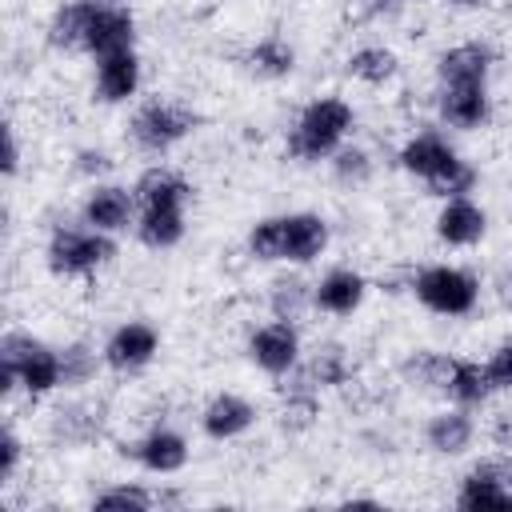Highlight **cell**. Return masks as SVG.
Listing matches in <instances>:
<instances>
[{"mask_svg":"<svg viewBox=\"0 0 512 512\" xmlns=\"http://www.w3.org/2000/svg\"><path fill=\"white\" fill-rule=\"evenodd\" d=\"M368 296V280L356 272V268H328L316 284H312V304L316 312L332 316V320H344L352 312H360Z\"/></svg>","mask_w":512,"mask_h":512,"instance_id":"cell-18","label":"cell"},{"mask_svg":"<svg viewBox=\"0 0 512 512\" xmlns=\"http://www.w3.org/2000/svg\"><path fill=\"white\" fill-rule=\"evenodd\" d=\"M396 160H400V168H404L408 176L424 180L428 192L440 196V200H448V196H472V188H476V168H472V164L448 144V136L436 132V128L412 132V136L400 144Z\"/></svg>","mask_w":512,"mask_h":512,"instance_id":"cell-2","label":"cell"},{"mask_svg":"<svg viewBox=\"0 0 512 512\" xmlns=\"http://www.w3.org/2000/svg\"><path fill=\"white\" fill-rule=\"evenodd\" d=\"M112 256H116V236L96 232V228H88L84 220H80V224H56V228L48 232V244H44L48 268H52L56 276H64V280L96 276Z\"/></svg>","mask_w":512,"mask_h":512,"instance_id":"cell-5","label":"cell"},{"mask_svg":"<svg viewBox=\"0 0 512 512\" xmlns=\"http://www.w3.org/2000/svg\"><path fill=\"white\" fill-rule=\"evenodd\" d=\"M0 388L24 392L32 400L64 388L60 348H52L28 332H4V340H0Z\"/></svg>","mask_w":512,"mask_h":512,"instance_id":"cell-3","label":"cell"},{"mask_svg":"<svg viewBox=\"0 0 512 512\" xmlns=\"http://www.w3.org/2000/svg\"><path fill=\"white\" fill-rule=\"evenodd\" d=\"M84 12L88 4L84 0H64L52 20H48V44L60 48V52H80V40H84Z\"/></svg>","mask_w":512,"mask_h":512,"instance_id":"cell-28","label":"cell"},{"mask_svg":"<svg viewBox=\"0 0 512 512\" xmlns=\"http://www.w3.org/2000/svg\"><path fill=\"white\" fill-rule=\"evenodd\" d=\"M492 60V44L460 40L436 56V84H488Z\"/></svg>","mask_w":512,"mask_h":512,"instance_id":"cell-19","label":"cell"},{"mask_svg":"<svg viewBox=\"0 0 512 512\" xmlns=\"http://www.w3.org/2000/svg\"><path fill=\"white\" fill-rule=\"evenodd\" d=\"M88 4H100V8H128L132 0H88Z\"/></svg>","mask_w":512,"mask_h":512,"instance_id":"cell-36","label":"cell"},{"mask_svg":"<svg viewBox=\"0 0 512 512\" xmlns=\"http://www.w3.org/2000/svg\"><path fill=\"white\" fill-rule=\"evenodd\" d=\"M472 440H476V420H472V408H464V404L440 408L424 428V444L436 456H464L472 448Z\"/></svg>","mask_w":512,"mask_h":512,"instance_id":"cell-20","label":"cell"},{"mask_svg":"<svg viewBox=\"0 0 512 512\" xmlns=\"http://www.w3.org/2000/svg\"><path fill=\"white\" fill-rule=\"evenodd\" d=\"M328 164H332V176L340 180V184H368V176H372V156L364 152V148H356V144H344V148H336L332 156H328Z\"/></svg>","mask_w":512,"mask_h":512,"instance_id":"cell-31","label":"cell"},{"mask_svg":"<svg viewBox=\"0 0 512 512\" xmlns=\"http://www.w3.org/2000/svg\"><path fill=\"white\" fill-rule=\"evenodd\" d=\"M328 248V220L320 212H280L248 228V256L260 264H312Z\"/></svg>","mask_w":512,"mask_h":512,"instance_id":"cell-1","label":"cell"},{"mask_svg":"<svg viewBox=\"0 0 512 512\" xmlns=\"http://www.w3.org/2000/svg\"><path fill=\"white\" fill-rule=\"evenodd\" d=\"M160 352V332L156 324L148 320H124L108 332V340L100 344V356H104V368L108 372H120V376H132V372H144Z\"/></svg>","mask_w":512,"mask_h":512,"instance_id":"cell-9","label":"cell"},{"mask_svg":"<svg viewBox=\"0 0 512 512\" xmlns=\"http://www.w3.org/2000/svg\"><path fill=\"white\" fill-rule=\"evenodd\" d=\"M396 72H400V56H396L392 48H384V44H360V48L348 56V76L360 80V84H368V88L392 84Z\"/></svg>","mask_w":512,"mask_h":512,"instance_id":"cell-25","label":"cell"},{"mask_svg":"<svg viewBox=\"0 0 512 512\" xmlns=\"http://www.w3.org/2000/svg\"><path fill=\"white\" fill-rule=\"evenodd\" d=\"M444 396L452 404H464V408L488 404L492 384H488L484 364L480 360H468V356H452V368H448V380H444Z\"/></svg>","mask_w":512,"mask_h":512,"instance_id":"cell-23","label":"cell"},{"mask_svg":"<svg viewBox=\"0 0 512 512\" xmlns=\"http://www.w3.org/2000/svg\"><path fill=\"white\" fill-rule=\"evenodd\" d=\"M136 216H140V200H136V188H124V184H112V180H96L80 204V220L96 232H108V236H120L128 228H136Z\"/></svg>","mask_w":512,"mask_h":512,"instance_id":"cell-10","label":"cell"},{"mask_svg":"<svg viewBox=\"0 0 512 512\" xmlns=\"http://www.w3.org/2000/svg\"><path fill=\"white\" fill-rule=\"evenodd\" d=\"M132 232H136V240H140L144 248H152V252H168V248H176V244L184 240V232H188V208H180V204L140 208Z\"/></svg>","mask_w":512,"mask_h":512,"instance_id":"cell-21","label":"cell"},{"mask_svg":"<svg viewBox=\"0 0 512 512\" xmlns=\"http://www.w3.org/2000/svg\"><path fill=\"white\" fill-rule=\"evenodd\" d=\"M412 296L432 312V316H472L480 304V280L460 268V264H428L412 276Z\"/></svg>","mask_w":512,"mask_h":512,"instance_id":"cell-6","label":"cell"},{"mask_svg":"<svg viewBox=\"0 0 512 512\" xmlns=\"http://www.w3.org/2000/svg\"><path fill=\"white\" fill-rule=\"evenodd\" d=\"M460 508H512V460L484 456L476 460L456 488Z\"/></svg>","mask_w":512,"mask_h":512,"instance_id":"cell-11","label":"cell"},{"mask_svg":"<svg viewBox=\"0 0 512 512\" xmlns=\"http://www.w3.org/2000/svg\"><path fill=\"white\" fill-rule=\"evenodd\" d=\"M76 168L88 172V176H104V172L112 168V160H108V152H100V148H84V152H76Z\"/></svg>","mask_w":512,"mask_h":512,"instance_id":"cell-34","label":"cell"},{"mask_svg":"<svg viewBox=\"0 0 512 512\" xmlns=\"http://www.w3.org/2000/svg\"><path fill=\"white\" fill-rule=\"evenodd\" d=\"M356 128V112L344 96H316L300 108V116L288 128V156L300 164L328 160L336 148L348 144Z\"/></svg>","mask_w":512,"mask_h":512,"instance_id":"cell-4","label":"cell"},{"mask_svg":"<svg viewBox=\"0 0 512 512\" xmlns=\"http://www.w3.org/2000/svg\"><path fill=\"white\" fill-rule=\"evenodd\" d=\"M436 116L444 128L476 132L492 120L488 84H436Z\"/></svg>","mask_w":512,"mask_h":512,"instance_id":"cell-13","label":"cell"},{"mask_svg":"<svg viewBox=\"0 0 512 512\" xmlns=\"http://www.w3.org/2000/svg\"><path fill=\"white\" fill-rule=\"evenodd\" d=\"M368 4H372V8H392L396 0H368Z\"/></svg>","mask_w":512,"mask_h":512,"instance_id":"cell-37","label":"cell"},{"mask_svg":"<svg viewBox=\"0 0 512 512\" xmlns=\"http://www.w3.org/2000/svg\"><path fill=\"white\" fill-rule=\"evenodd\" d=\"M120 48H136V16H132V8H100V4H88L80 52L92 56V60H100V56L120 52Z\"/></svg>","mask_w":512,"mask_h":512,"instance_id":"cell-12","label":"cell"},{"mask_svg":"<svg viewBox=\"0 0 512 512\" xmlns=\"http://www.w3.org/2000/svg\"><path fill=\"white\" fill-rule=\"evenodd\" d=\"M156 504H164V496L144 484H108L92 496V508H108V512H148Z\"/></svg>","mask_w":512,"mask_h":512,"instance_id":"cell-27","label":"cell"},{"mask_svg":"<svg viewBox=\"0 0 512 512\" xmlns=\"http://www.w3.org/2000/svg\"><path fill=\"white\" fill-rule=\"evenodd\" d=\"M268 308H272L276 320H292V324H296L308 308H316V304H312V284L300 280V276H280V280H272V288H268Z\"/></svg>","mask_w":512,"mask_h":512,"instance_id":"cell-26","label":"cell"},{"mask_svg":"<svg viewBox=\"0 0 512 512\" xmlns=\"http://www.w3.org/2000/svg\"><path fill=\"white\" fill-rule=\"evenodd\" d=\"M20 460H24V440L16 436L12 424H4V428H0V480H4V484L16 476Z\"/></svg>","mask_w":512,"mask_h":512,"instance_id":"cell-33","label":"cell"},{"mask_svg":"<svg viewBox=\"0 0 512 512\" xmlns=\"http://www.w3.org/2000/svg\"><path fill=\"white\" fill-rule=\"evenodd\" d=\"M244 352H248V360H252L260 372L284 380V376L300 364V352H304L300 328H296L292 320H276V316H272V320H264L260 328L248 332Z\"/></svg>","mask_w":512,"mask_h":512,"instance_id":"cell-8","label":"cell"},{"mask_svg":"<svg viewBox=\"0 0 512 512\" xmlns=\"http://www.w3.org/2000/svg\"><path fill=\"white\" fill-rule=\"evenodd\" d=\"M20 172V140H16V128L8 124L4 128V176L12 180Z\"/></svg>","mask_w":512,"mask_h":512,"instance_id":"cell-35","label":"cell"},{"mask_svg":"<svg viewBox=\"0 0 512 512\" xmlns=\"http://www.w3.org/2000/svg\"><path fill=\"white\" fill-rule=\"evenodd\" d=\"M60 360H64V388L88 384V380L96 376V368L104 364V356H100L92 344H84V340L64 344V348H60Z\"/></svg>","mask_w":512,"mask_h":512,"instance_id":"cell-29","label":"cell"},{"mask_svg":"<svg viewBox=\"0 0 512 512\" xmlns=\"http://www.w3.org/2000/svg\"><path fill=\"white\" fill-rule=\"evenodd\" d=\"M432 228H436V240L440 244H448V248H472V244H480L488 236V212L472 196H448V200H440Z\"/></svg>","mask_w":512,"mask_h":512,"instance_id":"cell-14","label":"cell"},{"mask_svg":"<svg viewBox=\"0 0 512 512\" xmlns=\"http://www.w3.org/2000/svg\"><path fill=\"white\" fill-rule=\"evenodd\" d=\"M448 368H452V356H448V352H436V348H420V352H412L408 364H404V372H408L412 380H420L424 388H436V392H444Z\"/></svg>","mask_w":512,"mask_h":512,"instance_id":"cell-30","label":"cell"},{"mask_svg":"<svg viewBox=\"0 0 512 512\" xmlns=\"http://www.w3.org/2000/svg\"><path fill=\"white\" fill-rule=\"evenodd\" d=\"M128 452H132V460H136L144 472H152V476H176V472L188 464V456H192L188 440H184L176 428H168V424L148 428Z\"/></svg>","mask_w":512,"mask_h":512,"instance_id":"cell-17","label":"cell"},{"mask_svg":"<svg viewBox=\"0 0 512 512\" xmlns=\"http://www.w3.org/2000/svg\"><path fill=\"white\" fill-rule=\"evenodd\" d=\"M452 4H460V8H472V4H480V0H452Z\"/></svg>","mask_w":512,"mask_h":512,"instance_id":"cell-38","label":"cell"},{"mask_svg":"<svg viewBox=\"0 0 512 512\" xmlns=\"http://www.w3.org/2000/svg\"><path fill=\"white\" fill-rule=\"evenodd\" d=\"M484 372H488V384L492 392H512V340L496 344L484 360Z\"/></svg>","mask_w":512,"mask_h":512,"instance_id":"cell-32","label":"cell"},{"mask_svg":"<svg viewBox=\"0 0 512 512\" xmlns=\"http://www.w3.org/2000/svg\"><path fill=\"white\" fill-rule=\"evenodd\" d=\"M192 128H196V112L188 104H180V100H160V96L140 104L132 112V124H128L132 144L140 152H148V156L172 152L176 144H184L192 136Z\"/></svg>","mask_w":512,"mask_h":512,"instance_id":"cell-7","label":"cell"},{"mask_svg":"<svg viewBox=\"0 0 512 512\" xmlns=\"http://www.w3.org/2000/svg\"><path fill=\"white\" fill-rule=\"evenodd\" d=\"M132 188H136L140 208H156V204H180V208H188V204H192V184H188V176L176 172L172 164H152V168H144Z\"/></svg>","mask_w":512,"mask_h":512,"instance_id":"cell-22","label":"cell"},{"mask_svg":"<svg viewBox=\"0 0 512 512\" xmlns=\"http://www.w3.org/2000/svg\"><path fill=\"white\" fill-rule=\"evenodd\" d=\"M140 56L136 48H120L96 60V76H92V96L100 104H128L140 92Z\"/></svg>","mask_w":512,"mask_h":512,"instance_id":"cell-15","label":"cell"},{"mask_svg":"<svg viewBox=\"0 0 512 512\" xmlns=\"http://www.w3.org/2000/svg\"><path fill=\"white\" fill-rule=\"evenodd\" d=\"M256 424V404L240 392H216L204 408H200V432L216 444L240 440L248 428Z\"/></svg>","mask_w":512,"mask_h":512,"instance_id":"cell-16","label":"cell"},{"mask_svg":"<svg viewBox=\"0 0 512 512\" xmlns=\"http://www.w3.org/2000/svg\"><path fill=\"white\" fill-rule=\"evenodd\" d=\"M244 64H248V72H256L260 80H284V76L296 68V52H292V44H288L280 32H268V36H260V40L248 48Z\"/></svg>","mask_w":512,"mask_h":512,"instance_id":"cell-24","label":"cell"}]
</instances>
